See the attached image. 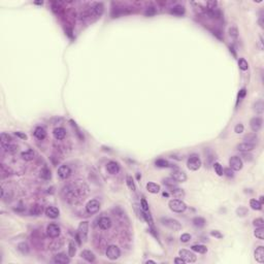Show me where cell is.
<instances>
[{"mask_svg": "<svg viewBox=\"0 0 264 264\" xmlns=\"http://www.w3.org/2000/svg\"><path fill=\"white\" fill-rule=\"evenodd\" d=\"M88 230H89V223L87 221H83L80 223L78 228V234H76V240L78 243L87 240L88 236Z\"/></svg>", "mask_w": 264, "mask_h": 264, "instance_id": "cell-1", "label": "cell"}, {"mask_svg": "<svg viewBox=\"0 0 264 264\" xmlns=\"http://www.w3.org/2000/svg\"><path fill=\"white\" fill-rule=\"evenodd\" d=\"M168 206L174 213H183L186 211L187 205L184 201H182L181 199H172L168 202Z\"/></svg>", "mask_w": 264, "mask_h": 264, "instance_id": "cell-2", "label": "cell"}, {"mask_svg": "<svg viewBox=\"0 0 264 264\" xmlns=\"http://www.w3.org/2000/svg\"><path fill=\"white\" fill-rule=\"evenodd\" d=\"M105 254H107V257L110 259V260H117L121 255V251L118 246L110 245L107 247Z\"/></svg>", "mask_w": 264, "mask_h": 264, "instance_id": "cell-3", "label": "cell"}, {"mask_svg": "<svg viewBox=\"0 0 264 264\" xmlns=\"http://www.w3.org/2000/svg\"><path fill=\"white\" fill-rule=\"evenodd\" d=\"M161 222L164 226L168 227V228L172 229L173 231H179L182 229V225L177 220H174V219H169V218H162Z\"/></svg>", "mask_w": 264, "mask_h": 264, "instance_id": "cell-4", "label": "cell"}, {"mask_svg": "<svg viewBox=\"0 0 264 264\" xmlns=\"http://www.w3.org/2000/svg\"><path fill=\"white\" fill-rule=\"evenodd\" d=\"M187 166H188V168L190 170H193V171L198 170L201 166L200 158L197 156V155H192V156H190L188 161H187Z\"/></svg>", "mask_w": 264, "mask_h": 264, "instance_id": "cell-5", "label": "cell"}, {"mask_svg": "<svg viewBox=\"0 0 264 264\" xmlns=\"http://www.w3.org/2000/svg\"><path fill=\"white\" fill-rule=\"evenodd\" d=\"M179 254H180V257L184 259V261L186 263H194L195 261H196V256H195V254L191 251L182 249V250H180Z\"/></svg>", "mask_w": 264, "mask_h": 264, "instance_id": "cell-6", "label": "cell"}, {"mask_svg": "<svg viewBox=\"0 0 264 264\" xmlns=\"http://www.w3.org/2000/svg\"><path fill=\"white\" fill-rule=\"evenodd\" d=\"M100 209V202L96 199H92V200L88 201V203L86 204V211L88 214H96L98 213Z\"/></svg>", "mask_w": 264, "mask_h": 264, "instance_id": "cell-7", "label": "cell"}, {"mask_svg": "<svg viewBox=\"0 0 264 264\" xmlns=\"http://www.w3.org/2000/svg\"><path fill=\"white\" fill-rule=\"evenodd\" d=\"M229 165H230V168L234 170V171H238L243 168V160H241L240 157L238 156H233L229 159Z\"/></svg>", "mask_w": 264, "mask_h": 264, "instance_id": "cell-8", "label": "cell"}, {"mask_svg": "<svg viewBox=\"0 0 264 264\" xmlns=\"http://www.w3.org/2000/svg\"><path fill=\"white\" fill-rule=\"evenodd\" d=\"M46 233L48 235L52 238H56L60 235L61 233V229L57 224H49L46 226Z\"/></svg>", "mask_w": 264, "mask_h": 264, "instance_id": "cell-9", "label": "cell"}, {"mask_svg": "<svg viewBox=\"0 0 264 264\" xmlns=\"http://www.w3.org/2000/svg\"><path fill=\"white\" fill-rule=\"evenodd\" d=\"M58 176L62 180L68 179L71 176V169L68 165H61L58 168Z\"/></svg>", "mask_w": 264, "mask_h": 264, "instance_id": "cell-10", "label": "cell"}, {"mask_svg": "<svg viewBox=\"0 0 264 264\" xmlns=\"http://www.w3.org/2000/svg\"><path fill=\"white\" fill-rule=\"evenodd\" d=\"M262 119L259 117H255L250 121V127L254 132H258L262 127Z\"/></svg>", "mask_w": 264, "mask_h": 264, "instance_id": "cell-11", "label": "cell"}, {"mask_svg": "<svg viewBox=\"0 0 264 264\" xmlns=\"http://www.w3.org/2000/svg\"><path fill=\"white\" fill-rule=\"evenodd\" d=\"M171 177L174 180V181H177V183H184L187 181V176L186 173H185L184 171H182V170H174V171H172L171 173Z\"/></svg>", "mask_w": 264, "mask_h": 264, "instance_id": "cell-12", "label": "cell"}, {"mask_svg": "<svg viewBox=\"0 0 264 264\" xmlns=\"http://www.w3.org/2000/svg\"><path fill=\"white\" fill-rule=\"evenodd\" d=\"M112 224L113 222L110 220V218H108V217H101L99 221H98V226H99L101 229H103V230L110 229V227H112Z\"/></svg>", "mask_w": 264, "mask_h": 264, "instance_id": "cell-13", "label": "cell"}, {"mask_svg": "<svg viewBox=\"0 0 264 264\" xmlns=\"http://www.w3.org/2000/svg\"><path fill=\"white\" fill-rule=\"evenodd\" d=\"M53 261L57 264H67L70 262V259L68 256H66L64 253H59L54 257Z\"/></svg>", "mask_w": 264, "mask_h": 264, "instance_id": "cell-14", "label": "cell"}, {"mask_svg": "<svg viewBox=\"0 0 264 264\" xmlns=\"http://www.w3.org/2000/svg\"><path fill=\"white\" fill-rule=\"evenodd\" d=\"M107 169L110 174H116L120 171V165L116 161H110L107 164Z\"/></svg>", "mask_w": 264, "mask_h": 264, "instance_id": "cell-15", "label": "cell"}, {"mask_svg": "<svg viewBox=\"0 0 264 264\" xmlns=\"http://www.w3.org/2000/svg\"><path fill=\"white\" fill-rule=\"evenodd\" d=\"M53 135L57 140H62L65 138L66 136V130L62 127H57L54 129Z\"/></svg>", "mask_w": 264, "mask_h": 264, "instance_id": "cell-16", "label": "cell"}, {"mask_svg": "<svg viewBox=\"0 0 264 264\" xmlns=\"http://www.w3.org/2000/svg\"><path fill=\"white\" fill-rule=\"evenodd\" d=\"M236 149H237L239 152H243V153L251 152L255 149V145L249 144V142H243V144H239L236 145Z\"/></svg>", "mask_w": 264, "mask_h": 264, "instance_id": "cell-17", "label": "cell"}, {"mask_svg": "<svg viewBox=\"0 0 264 264\" xmlns=\"http://www.w3.org/2000/svg\"><path fill=\"white\" fill-rule=\"evenodd\" d=\"M102 13H103V4L102 3H95L90 9V14H92V16H95V17L101 16Z\"/></svg>", "mask_w": 264, "mask_h": 264, "instance_id": "cell-18", "label": "cell"}, {"mask_svg": "<svg viewBox=\"0 0 264 264\" xmlns=\"http://www.w3.org/2000/svg\"><path fill=\"white\" fill-rule=\"evenodd\" d=\"M169 192L174 198H177V199H181V198H184L185 197V192L184 190L181 189V188H177V187H172V188H169Z\"/></svg>", "mask_w": 264, "mask_h": 264, "instance_id": "cell-19", "label": "cell"}, {"mask_svg": "<svg viewBox=\"0 0 264 264\" xmlns=\"http://www.w3.org/2000/svg\"><path fill=\"white\" fill-rule=\"evenodd\" d=\"M59 214H60V212H59V209L55 208V206H49V208H46V215L51 219L58 218Z\"/></svg>", "mask_w": 264, "mask_h": 264, "instance_id": "cell-20", "label": "cell"}, {"mask_svg": "<svg viewBox=\"0 0 264 264\" xmlns=\"http://www.w3.org/2000/svg\"><path fill=\"white\" fill-rule=\"evenodd\" d=\"M255 259L258 263H264V247L260 246L256 249Z\"/></svg>", "mask_w": 264, "mask_h": 264, "instance_id": "cell-21", "label": "cell"}, {"mask_svg": "<svg viewBox=\"0 0 264 264\" xmlns=\"http://www.w3.org/2000/svg\"><path fill=\"white\" fill-rule=\"evenodd\" d=\"M81 256H82L83 259H85L88 262H94L95 261V255L93 252L89 251V250H84L82 253H81Z\"/></svg>", "mask_w": 264, "mask_h": 264, "instance_id": "cell-22", "label": "cell"}, {"mask_svg": "<svg viewBox=\"0 0 264 264\" xmlns=\"http://www.w3.org/2000/svg\"><path fill=\"white\" fill-rule=\"evenodd\" d=\"M34 136L36 137L39 140H43L46 138V130L43 129V127H36L35 130H34Z\"/></svg>", "mask_w": 264, "mask_h": 264, "instance_id": "cell-23", "label": "cell"}, {"mask_svg": "<svg viewBox=\"0 0 264 264\" xmlns=\"http://www.w3.org/2000/svg\"><path fill=\"white\" fill-rule=\"evenodd\" d=\"M147 190L152 194H157L160 192V186L156 183H148L147 184Z\"/></svg>", "mask_w": 264, "mask_h": 264, "instance_id": "cell-24", "label": "cell"}, {"mask_svg": "<svg viewBox=\"0 0 264 264\" xmlns=\"http://www.w3.org/2000/svg\"><path fill=\"white\" fill-rule=\"evenodd\" d=\"M243 140H245V142H249V144H252V145H256V142H258V136L255 132L249 133V134L245 135Z\"/></svg>", "mask_w": 264, "mask_h": 264, "instance_id": "cell-25", "label": "cell"}, {"mask_svg": "<svg viewBox=\"0 0 264 264\" xmlns=\"http://www.w3.org/2000/svg\"><path fill=\"white\" fill-rule=\"evenodd\" d=\"M34 156H35V153H34L33 150H27V151L23 152L21 154V157L25 161H31V160L34 159Z\"/></svg>", "mask_w": 264, "mask_h": 264, "instance_id": "cell-26", "label": "cell"}, {"mask_svg": "<svg viewBox=\"0 0 264 264\" xmlns=\"http://www.w3.org/2000/svg\"><path fill=\"white\" fill-rule=\"evenodd\" d=\"M29 213H30L31 216H40L43 214V206L38 205V204H34L33 206H31Z\"/></svg>", "mask_w": 264, "mask_h": 264, "instance_id": "cell-27", "label": "cell"}, {"mask_svg": "<svg viewBox=\"0 0 264 264\" xmlns=\"http://www.w3.org/2000/svg\"><path fill=\"white\" fill-rule=\"evenodd\" d=\"M170 14L174 16H183L185 14V7L182 5H176L170 9Z\"/></svg>", "mask_w": 264, "mask_h": 264, "instance_id": "cell-28", "label": "cell"}, {"mask_svg": "<svg viewBox=\"0 0 264 264\" xmlns=\"http://www.w3.org/2000/svg\"><path fill=\"white\" fill-rule=\"evenodd\" d=\"M11 135H8L7 133H1V135H0V142H1V145H9L11 144Z\"/></svg>", "mask_w": 264, "mask_h": 264, "instance_id": "cell-29", "label": "cell"}, {"mask_svg": "<svg viewBox=\"0 0 264 264\" xmlns=\"http://www.w3.org/2000/svg\"><path fill=\"white\" fill-rule=\"evenodd\" d=\"M192 251L196 252V253H199V254H205L208 252V248L203 245H193L191 247Z\"/></svg>", "mask_w": 264, "mask_h": 264, "instance_id": "cell-30", "label": "cell"}, {"mask_svg": "<svg viewBox=\"0 0 264 264\" xmlns=\"http://www.w3.org/2000/svg\"><path fill=\"white\" fill-rule=\"evenodd\" d=\"M193 225L195 227H198V228H201V227H203L204 225H205V220H204L203 218H201V217H195V218L193 219Z\"/></svg>", "mask_w": 264, "mask_h": 264, "instance_id": "cell-31", "label": "cell"}, {"mask_svg": "<svg viewBox=\"0 0 264 264\" xmlns=\"http://www.w3.org/2000/svg\"><path fill=\"white\" fill-rule=\"evenodd\" d=\"M40 177H43V180H50L52 174H51V170L48 168V166H44L43 169L40 170Z\"/></svg>", "mask_w": 264, "mask_h": 264, "instance_id": "cell-32", "label": "cell"}, {"mask_svg": "<svg viewBox=\"0 0 264 264\" xmlns=\"http://www.w3.org/2000/svg\"><path fill=\"white\" fill-rule=\"evenodd\" d=\"M155 164H156V166L162 167V168H164V167H171V164L165 159H158V160H156Z\"/></svg>", "mask_w": 264, "mask_h": 264, "instance_id": "cell-33", "label": "cell"}, {"mask_svg": "<svg viewBox=\"0 0 264 264\" xmlns=\"http://www.w3.org/2000/svg\"><path fill=\"white\" fill-rule=\"evenodd\" d=\"M250 206L253 209H255V211H261V208H262V204H261L258 200H256V199H251Z\"/></svg>", "mask_w": 264, "mask_h": 264, "instance_id": "cell-34", "label": "cell"}, {"mask_svg": "<svg viewBox=\"0 0 264 264\" xmlns=\"http://www.w3.org/2000/svg\"><path fill=\"white\" fill-rule=\"evenodd\" d=\"M177 181H174L171 177H167V179H164L163 180V184L165 186L169 187V188H172V187H177Z\"/></svg>", "mask_w": 264, "mask_h": 264, "instance_id": "cell-35", "label": "cell"}, {"mask_svg": "<svg viewBox=\"0 0 264 264\" xmlns=\"http://www.w3.org/2000/svg\"><path fill=\"white\" fill-rule=\"evenodd\" d=\"M76 253V249H75V245L73 241H69V243H68V256L69 257H73V256L75 255Z\"/></svg>", "mask_w": 264, "mask_h": 264, "instance_id": "cell-36", "label": "cell"}, {"mask_svg": "<svg viewBox=\"0 0 264 264\" xmlns=\"http://www.w3.org/2000/svg\"><path fill=\"white\" fill-rule=\"evenodd\" d=\"M254 110H256V113H263V110H264V104H263V102L261 100H259V101H257V102L255 103V104H254Z\"/></svg>", "mask_w": 264, "mask_h": 264, "instance_id": "cell-37", "label": "cell"}, {"mask_svg": "<svg viewBox=\"0 0 264 264\" xmlns=\"http://www.w3.org/2000/svg\"><path fill=\"white\" fill-rule=\"evenodd\" d=\"M18 250L21 252L22 254H28L29 253V246L26 243H21L18 245Z\"/></svg>", "mask_w": 264, "mask_h": 264, "instance_id": "cell-38", "label": "cell"}, {"mask_svg": "<svg viewBox=\"0 0 264 264\" xmlns=\"http://www.w3.org/2000/svg\"><path fill=\"white\" fill-rule=\"evenodd\" d=\"M2 148L4 149V151L7 152V153H14L18 150V147L14 145L13 144H9V145H2Z\"/></svg>", "mask_w": 264, "mask_h": 264, "instance_id": "cell-39", "label": "cell"}, {"mask_svg": "<svg viewBox=\"0 0 264 264\" xmlns=\"http://www.w3.org/2000/svg\"><path fill=\"white\" fill-rule=\"evenodd\" d=\"M238 66L241 70H248V68H249V64H248V62H247L246 59H243V58H241L238 60Z\"/></svg>", "mask_w": 264, "mask_h": 264, "instance_id": "cell-40", "label": "cell"}, {"mask_svg": "<svg viewBox=\"0 0 264 264\" xmlns=\"http://www.w3.org/2000/svg\"><path fill=\"white\" fill-rule=\"evenodd\" d=\"M214 169L215 171H216V173L218 174V176H223V167H222V165L220 163H218V162H216V163L214 164Z\"/></svg>", "mask_w": 264, "mask_h": 264, "instance_id": "cell-41", "label": "cell"}, {"mask_svg": "<svg viewBox=\"0 0 264 264\" xmlns=\"http://www.w3.org/2000/svg\"><path fill=\"white\" fill-rule=\"evenodd\" d=\"M255 236L259 239H263L264 238V229L263 227H259V228H257L255 230Z\"/></svg>", "mask_w": 264, "mask_h": 264, "instance_id": "cell-42", "label": "cell"}, {"mask_svg": "<svg viewBox=\"0 0 264 264\" xmlns=\"http://www.w3.org/2000/svg\"><path fill=\"white\" fill-rule=\"evenodd\" d=\"M208 14L212 18H219L221 16V13L218 11V9L214 8V9H208Z\"/></svg>", "mask_w": 264, "mask_h": 264, "instance_id": "cell-43", "label": "cell"}, {"mask_svg": "<svg viewBox=\"0 0 264 264\" xmlns=\"http://www.w3.org/2000/svg\"><path fill=\"white\" fill-rule=\"evenodd\" d=\"M126 183H127V186L128 188L132 191H135V185H134V182H133V179L130 176L127 177V180H126Z\"/></svg>", "mask_w": 264, "mask_h": 264, "instance_id": "cell-44", "label": "cell"}, {"mask_svg": "<svg viewBox=\"0 0 264 264\" xmlns=\"http://www.w3.org/2000/svg\"><path fill=\"white\" fill-rule=\"evenodd\" d=\"M253 225L256 227V228H259V227H263L264 226V221L262 218H257L253 221Z\"/></svg>", "mask_w": 264, "mask_h": 264, "instance_id": "cell-45", "label": "cell"}, {"mask_svg": "<svg viewBox=\"0 0 264 264\" xmlns=\"http://www.w3.org/2000/svg\"><path fill=\"white\" fill-rule=\"evenodd\" d=\"M145 16H148V17H152V16H154L155 14H156V9H155V7H153V6H150V7H148L147 9H145Z\"/></svg>", "mask_w": 264, "mask_h": 264, "instance_id": "cell-46", "label": "cell"}, {"mask_svg": "<svg viewBox=\"0 0 264 264\" xmlns=\"http://www.w3.org/2000/svg\"><path fill=\"white\" fill-rule=\"evenodd\" d=\"M191 234L189 233H183L181 235V241L182 243H188V241H190V239H191Z\"/></svg>", "mask_w": 264, "mask_h": 264, "instance_id": "cell-47", "label": "cell"}, {"mask_svg": "<svg viewBox=\"0 0 264 264\" xmlns=\"http://www.w3.org/2000/svg\"><path fill=\"white\" fill-rule=\"evenodd\" d=\"M243 129H245V128H243V124H237L234 127V132L237 133V134H240V133L243 132Z\"/></svg>", "mask_w": 264, "mask_h": 264, "instance_id": "cell-48", "label": "cell"}, {"mask_svg": "<svg viewBox=\"0 0 264 264\" xmlns=\"http://www.w3.org/2000/svg\"><path fill=\"white\" fill-rule=\"evenodd\" d=\"M140 204H142V209L144 212H148L149 211V204H148L147 200H145V198L142 199V201H140Z\"/></svg>", "mask_w": 264, "mask_h": 264, "instance_id": "cell-49", "label": "cell"}, {"mask_svg": "<svg viewBox=\"0 0 264 264\" xmlns=\"http://www.w3.org/2000/svg\"><path fill=\"white\" fill-rule=\"evenodd\" d=\"M211 235L212 236H214V237H216V238H223V234H222L220 231H218V230H213V231H211Z\"/></svg>", "mask_w": 264, "mask_h": 264, "instance_id": "cell-50", "label": "cell"}, {"mask_svg": "<svg viewBox=\"0 0 264 264\" xmlns=\"http://www.w3.org/2000/svg\"><path fill=\"white\" fill-rule=\"evenodd\" d=\"M246 95H247V90L245 88L241 89V90L239 91V93H238V100H241L243 98H245Z\"/></svg>", "mask_w": 264, "mask_h": 264, "instance_id": "cell-51", "label": "cell"}, {"mask_svg": "<svg viewBox=\"0 0 264 264\" xmlns=\"http://www.w3.org/2000/svg\"><path fill=\"white\" fill-rule=\"evenodd\" d=\"M206 5H208V9H214V8H216L217 5H218V2L217 1H208V3H206Z\"/></svg>", "mask_w": 264, "mask_h": 264, "instance_id": "cell-52", "label": "cell"}, {"mask_svg": "<svg viewBox=\"0 0 264 264\" xmlns=\"http://www.w3.org/2000/svg\"><path fill=\"white\" fill-rule=\"evenodd\" d=\"M236 213H237L238 216H245V215L248 213V211H247L246 208H237Z\"/></svg>", "mask_w": 264, "mask_h": 264, "instance_id": "cell-53", "label": "cell"}, {"mask_svg": "<svg viewBox=\"0 0 264 264\" xmlns=\"http://www.w3.org/2000/svg\"><path fill=\"white\" fill-rule=\"evenodd\" d=\"M241 157H243V160H246V161H251L252 160V155L251 154H248V152L247 153H243V155H241ZM241 159V160H243Z\"/></svg>", "mask_w": 264, "mask_h": 264, "instance_id": "cell-54", "label": "cell"}, {"mask_svg": "<svg viewBox=\"0 0 264 264\" xmlns=\"http://www.w3.org/2000/svg\"><path fill=\"white\" fill-rule=\"evenodd\" d=\"M229 32H230V35L232 36V37H234V38L237 37L238 34H237V29L236 28H234V27L233 28H230L229 29Z\"/></svg>", "mask_w": 264, "mask_h": 264, "instance_id": "cell-55", "label": "cell"}, {"mask_svg": "<svg viewBox=\"0 0 264 264\" xmlns=\"http://www.w3.org/2000/svg\"><path fill=\"white\" fill-rule=\"evenodd\" d=\"M224 171H225V174L227 177H233V170L231 169V168H225V170H224Z\"/></svg>", "mask_w": 264, "mask_h": 264, "instance_id": "cell-56", "label": "cell"}, {"mask_svg": "<svg viewBox=\"0 0 264 264\" xmlns=\"http://www.w3.org/2000/svg\"><path fill=\"white\" fill-rule=\"evenodd\" d=\"M14 134L17 135V136L18 137H20V138H22V139H27V135L25 134V133H23V132H16L14 133Z\"/></svg>", "mask_w": 264, "mask_h": 264, "instance_id": "cell-57", "label": "cell"}, {"mask_svg": "<svg viewBox=\"0 0 264 264\" xmlns=\"http://www.w3.org/2000/svg\"><path fill=\"white\" fill-rule=\"evenodd\" d=\"M174 263H177V264H184V263H186L184 261V259H182V258H176L174 259Z\"/></svg>", "mask_w": 264, "mask_h": 264, "instance_id": "cell-58", "label": "cell"}, {"mask_svg": "<svg viewBox=\"0 0 264 264\" xmlns=\"http://www.w3.org/2000/svg\"><path fill=\"white\" fill-rule=\"evenodd\" d=\"M263 201H264V197L263 196H260V199H259V202H260L261 204L263 203Z\"/></svg>", "mask_w": 264, "mask_h": 264, "instance_id": "cell-59", "label": "cell"}, {"mask_svg": "<svg viewBox=\"0 0 264 264\" xmlns=\"http://www.w3.org/2000/svg\"><path fill=\"white\" fill-rule=\"evenodd\" d=\"M145 263H147V264H149V263H155V261H153V260H148Z\"/></svg>", "mask_w": 264, "mask_h": 264, "instance_id": "cell-60", "label": "cell"}, {"mask_svg": "<svg viewBox=\"0 0 264 264\" xmlns=\"http://www.w3.org/2000/svg\"><path fill=\"white\" fill-rule=\"evenodd\" d=\"M136 177H137V180H139V179H140V177H140V176H139V173H137V176H136Z\"/></svg>", "mask_w": 264, "mask_h": 264, "instance_id": "cell-61", "label": "cell"}, {"mask_svg": "<svg viewBox=\"0 0 264 264\" xmlns=\"http://www.w3.org/2000/svg\"><path fill=\"white\" fill-rule=\"evenodd\" d=\"M163 196H168V193H165V192H164V193H163Z\"/></svg>", "mask_w": 264, "mask_h": 264, "instance_id": "cell-62", "label": "cell"}]
</instances>
